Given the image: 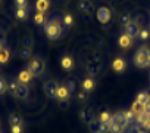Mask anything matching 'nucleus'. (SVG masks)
<instances>
[{
    "instance_id": "1",
    "label": "nucleus",
    "mask_w": 150,
    "mask_h": 133,
    "mask_svg": "<svg viewBox=\"0 0 150 133\" xmlns=\"http://www.w3.org/2000/svg\"><path fill=\"white\" fill-rule=\"evenodd\" d=\"M34 77H38L43 74L44 71V62L40 59V58H33L30 62H28V68H27Z\"/></svg>"
},
{
    "instance_id": "2",
    "label": "nucleus",
    "mask_w": 150,
    "mask_h": 133,
    "mask_svg": "<svg viewBox=\"0 0 150 133\" xmlns=\"http://www.w3.org/2000/svg\"><path fill=\"white\" fill-rule=\"evenodd\" d=\"M44 33H46V36H47V39H50V40H56V39H59L60 36H62V30L60 28H57L52 21H47L46 24H44Z\"/></svg>"
},
{
    "instance_id": "3",
    "label": "nucleus",
    "mask_w": 150,
    "mask_h": 133,
    "mask_svg": "<svg viewBox=\"0 0 150 133\" xmlns=\"http://www.w3.org/2000/svg\"><path fill=\"white\" fill-rule=\"evenodd\" d=\"M134 64L138 66V68H146V66H149V64H147V47H141L135 52Z\"/></svg>"
},
{
    "instance_id": "4",
    "label": "nucleus",
    "mask_w": 150,
    "mask_h": 133,
    "mask_svg": "<svg viewBox=\"0 0 150 133\" xmlns=\"http://www.w3.org/2000/svg\"><path fill=\"white\" fill-rule=\"evenodd\" d=\"M97 19H99V22L103 24V25L109 24L110 19H112V12H110V9H109L108 6L99 8V9H97Z\"/></svg>"
},
{
    "instance_id": "5",
    "label": "nucleus",
    "mask_w": 150,
    "mask_h": 133,
    "mask_svg": "<svg viewBox=\"0 0 150 133\" xmlns=\"http://www.w3.org/2000/svg\"><path fill=\"white\" fill-rule=\"evenodd\" d=\"M125 28V34H128L131 39H137L138 37V34H140V27H138V22H135V21H131L127 27H124Z\"/></svg>"
},
{
    "instance_id": "6",
    "label": "nucleus",
    "mask_w": 150,
    "mask_h": 133,
    "mask_svg": "<svg viewBox=\"0 0 150 133\" xmlns=\"http://www.w3.org/2000/svg\"><path fill=\"white\" fill-rule=\"evenodd\" d=\"M56 99H57V101H68V99H69V89H68L65 84H60V86H57Z\"/></svg>"
},
{
    "instance_id": "7",
    "label": "nucleus",
    "mask_w": 150,
    "mask_h": 133,
    "mask_svg": "<svg viewBox=\"0 0 150 133\" xmlns=\"http://www.w3.org/2000/svg\"><path fill=\"white\" fill-rule=\"evenodd\" d=\"M125 66H127V64H125L124 58H121V56L115 58L113 62H112V70H113L115 73H122V71L125 70Z\"/></svg>"
},
{
    "instance_id": "8",
    "label": "nucleus",
    "mask_w": 150,
    "mask_h": 133,
    "mask_svg": "<svg viewBox=\"0 0 150 133\" xmlns=\"http://www.w3.org/2000/svg\"><path fill=\"white\" fill-rule=\"evenodd\" d=\"M56 92H57V84L54 82H47L44 84V93L49 98H56Z\"/></svg>"
},
{
    "instance_id": "9",
    "label": "nucleus",
    "mask_w": 150,
    "mask_h": 133,
    "mask_svg": "<svg viewBox=\"0 0 150 133\" xmlns=\"http://www.w3.org/2000/svg\"><path fill=\"white\" fill-rule=\"evenodd\" d=\"M78 11L81 14H91L93 11V3L90 2V0H81V2L78 3Z\"/></svg>"
},
{
    "instance_id": "10",
    "label": "nucleus",
    "mask_w": 150,
    "mask_h": 133,
    "mask_svg": "<svg viewBox=\"0 0 150 133\" xmlns=\"http://www.w3.org/2000/svg\"><path fill=\"white\" fill-rule=\"evenodd\" d=\"M132 40L134 39H131L128 34H121L119 36V39H118V43H119V46L122 47V49H128V47H131V44H132Z\"/></svg>"
},
{
    "instance_id": "11",
    "label": "nucleus",
    "mask_w": 150,
    "mask_h": 133,
    "mask_svg": "<svg viewBox=\"0 0 150 133\" xmlns=\"http://www.w3.org/2000/svg\"><path fill=\"white\" fill-rule=\"evenodd\" d=\"M33 77H34V76H33L28 70H22V71L18 74V79H16V80H18L19 83H22V84H28V83L33 80Z\"/></svg>"
},
{
    "instance_id": "12",
    "label": "nucleus",
    "mask_w": 150,
    "mask_h": 133,
    "mask_svg": "<svg viewBox=\"0 0 150 133\" xmlns=\"http://www.w3.org/2000/svg\"><path fill=\"white\" fill-rule=\"evenodd\" d=\"M60 66H62L63 70H66V71L72 70L74 68V59L69 55H63L62 59H60Z\"/></svg>"
},
{
    "instance_id": "13",
    "label": "nucleus",
    "mask_w": 150,
    "mask_h": 133,
    "mask_svg": "<svg viewBox=\"0 0 150 133\" xmlns=\"http://www.w3.org/2000/svg\"><path fill=\"white\" fill-rule=\"evenodd\" d=\"M15 98H18V99H27L28 98V87H27V84H22V83L18 84Z\"/></svg>"
},
{
    "instance_id": "14",
    "label": "nucleus",
    "mask_w": 150,
    "mask_h": 133,
    "mask_svg": "<svg viewBox=\"0 0 150 133\" xmlns=\"http://www.w3.org/2000/svg\"><path fill=\"white\" fill-rule=\"evenodd\" d=\"M150 118V114L149 112H146V111H143V112H140V114H137V117H135V127H143V124L147 121Z\"/></svg>"
},
{
    "instance_id": "15",
    "label": "nucleus",
    "mask_w": 150,
    "mask_h": 133,
    "mask_svg": "<svg viewBox=\"0 0 150 133\" xmlns=\"http://www.w3.org/2000/svg\"><path fill=\"white\" fill-rule=\"evenodd\" d=\"M125 129H127V127H124L122 124H119V123H116V121H113V120H112V123L109 124V133H124Z\"/></svg>"
},
{
    "instance_id": "16",
    "label": "nucleus",
    "mask_w": 150,
    "mask_h": 133,
    "mask_svg": "<svg viewBox=\"0 0 150 133\" xmlns=\"http://www.w3.org/2000/svg\"><path fill=\"white\" fill-rule=\"evenodd\" d=\"M49 8H50V2H49V0H37V2H35L37 12H44L46 14V11Z\"/></svg>"
},
{
    "instance_id": "17",
    "label": "nucleus",
    "mask_w": 150,
    "mask_h": 133,
    "mask_svg": "<svg viewBox=\"0 0 150 133\" xmlns=\"http://www.w3.org/2000/svg\"><path fill=\"white\" fill-rule=\"evenodd\" d=\"M15 18L18 21H25L28 18V11L27 8H19V9H15Z\"/></svg>"
},
{
    "instance_id": "18",
    "label": "nucleus",
    "mask_w": 150,
    "mask_h": 133,
    "mask_svg": "<svg viewBox=\"0 0 150 133\" xmlns=\"http://www.w3.org/2000/svg\"><path fill=\"white\" fill-rule=\"evenodd\" d=\"M135 102H140V104H147V102H150V93H149V92H140V93L135 96Z\"/></svg>"
},
{
    "instance_id": "19",
    "label": "nucleus",
    "mask_w": 150,
    "mask_h": 133,
    "mask_svg": "<svg viewBox=\"0 0 150 133\" xmlns=\"http://www.w3.org/2000/svg\"><path fill=\"white\" fill-rule=\"evenodd\" d=\"M34 22H35L37 25H44V24L47 22L46 14H44V12H37V14L34 15Z\"/></svg>"
},
{
    "instance_id": "20",
    "label": "nucleus",
    "mask_w": 150,
    "mask_h": 133,
    "mask_svg": "<svg viewBox=\"0 0 150 133\" xmlns=\"http://www.w3.org/2000/svg\"><path fill=\"white\" fill-rule=\"evenodd\" d=\"M81 86H83V90H86V92H91V90H94L96 83H94L93 79H86V80L83 82Z\"/></svg>"
},
{
    "instance_id": "21",
    "label": "nucleus",
    "mask_w": 150,
    "mask_h": 133,
    "mask_svg": "<svg viewBox=\"0 0 150 133\" xmlns=\"http://www.w3.org/2000/svg\"><path fill=\"white\" fill-rule=\"evenodd\" d=\"M124 117H125V120H127L128 124H134V123H135L137 114H135L132 109H127V111H124Z\"/></svg>"
},
{
    "instance_id": "22",
    "label": "nucleus",
    "mask_w": 150,
    "mask_h": 133,
    "mask_svg": "<svg viewBox=\"0 0 150 133\" xmlns=\"http://www.w3.org/2000/svg\"><path fill=\"white\" fill-rule=\"evenodd\" d=\"M62 24H63L65 28L72 27V25H74V16H72L71 14H65V15L62 16Z\"/></svg>"
},
{
    "instance_id": "23",
    "label": "nucleus",
    "mask_w": 150,
    "mask_h": 133,
    "mask_svg": "<svg viewBox=\"0 0 150 133\" xmlns=\"http://www.w3.org/2000/svg\"><path fill=\"white\" fill-rule=\"evenodd\" d=\"M112 120H113V115H112V114H109L108 111H103V112L100 114V117H99V121L106 123V124H110V123H112Z\"/></svg>"
},
{
    "instance_id": "24",
    "label": "nucleus",
    "mask_w": 150,
    "mask_h": 133,
    "mask_svg": "<svg viewBox=\"0 0 150 133\" xmlns=\"http://www.w3.org/2000/svg\"><path fill=\"white\" fill-rule=\"evenodd\" d=\"M149 37H150V30L149 28H141L140 34H138V40L140 41H147Z\"/></svg>"
},
{
    "instance_id": "25",
    "label": "nucleus",
    "mask_w": 150,
    "mask_h": 133,
    "mask_svg": "<svg viewBox=\"0 0 150 133\" xmlns=\"http://www.w3.org/2000/svg\"><path fill=\"white\" fill-rule=\"evenodd\" d=\"M18 84H19V82H18V80H11V82H9L8 90H9V93H11L12 96H15V95H16V89H18Z\"/></svg>"
},
{
    "instance_id": "26",
    "label": "nucleus",
    "mask_w": 150,
    "mask_h": 133,
    "mask_svg": "<svg viewBox=\"0 0 150 133\" xmlns=\"http://www.w3.org/2000/svg\"><path fill=\"white\" fill-rule=\"evenodd\" d=\"M9 123H11V126H13V124H21L22 126V118L18 114H11L9 115Z\"/></svg>"
},
{
    "instance_id": "27",
    "label": "nucleus",
    "mask_w": 150,
    "mask_h": 133,
    "mask_svg": "<svg viewBox=\"0 0 150 133\" xmlns=\"http://www.w3.org/2000/svg\"><path fill=\"white\" fill-rule=\"evenodd\" d=\"M9 59V49H2L0 50V64H6V61Z\"/></svg>"
},
{
    "instance_id": "28",
    "label": "nucleus",
    "mask_w": 150,
    "mask_h": 133,
    "mask_svg": "<svg viewBox=\"0 0 150 133\" xmlns=\"http://www.w3.org/2000/svg\"><path fill=\"white\" fill-rule=\"evenodd\" d=\"M131 109H132L135 114H140V112H143V111H144V104L134 102V104H132V107H131Z\"/></svg>"
},
{
    "instance_id": "29",
    "label": "nucleus",
    "mask_w": 150,
    "mask_h": 133,
    "mask_svg": "<svg viewBox=\"0 0 150 133\" xmlns=\"http://www.w3.org/2000/svg\"><path fill=\"white\" fill-rule=\"evenodd\" d=\"M13 5H15L16 9H19V8H27L28 0H13Z\"/></svg>"
},
{
    "instance_id": "30",
    "label": "nucleus",
    "mask_w": 150,
    "mask_h": 133,
    "mask_svg": "<svg viewBox=\"0 0 150 133\" xmlns=\"http://www.w3.org/2000/svg\"><path fill=\"white\" fill-rule=\"evenodd\" d=\"M97 133H109V124L106 123H99V132Z\"/></svg>"
},
{
    "instance_id": "31",
    "label": "nucleus",
    "mask_w": 150,
    "mask_h": 133,
    "mask_svg": "<svg viewBox=\"0 0 150 133\" xmlns=\"http://www.w3.org/2000/svg\"><path fill=\"white\" fill-rule=\"evenodd\" d=\"M11 133H24V129L21 124H13L11 126Z\"/></svg>"
},
{
    "instance_id": "32",
    "label": "nucleus",
    "mask_w": 150,
    "mask_h": 133,
    "mask_svg": "<svg viewBox=\"0 0 150 133\" xmlns=\"http://www.w3.org/2000/svg\"><path fill=\"white\" fill-rule=\"evenodd\" d=\"M6 90H8V83L3 79H0V95H3Z\"/></svg>"
},
{
    "instance_id": "33",
    "label": "nucleus",
    "mask_w": 150,
    "mask_h": 133,
    "mask_svg": "<svg viewBox=\"0 0 150 133\" xmlns=\"http://www.w3.org/2000/svg\"><path fill=\"white\" fill-rule=\"evenodd\" d=\"M129 22H131V18H129V15H124V16L121 18V25H122V27H127Z\"/></svg>"
},
{
    "instance_id": "34",
    "label": "nucleus",
    "mask_w": 150,
    "mask_h": 133,
    "mask_svg": "<svg viewBox=\"0 0 150 133\" xmlns=\"http://www.w3.org/2000/svg\"><path fill=\"white\" fill-rule=\"evenodd\" d=\"M21 58H24V59H27V58H30V55H31V52H30V49H21Z\"/></svg>"
},
{
    "instance_id": "35",
    "label": "nucleus",
    "mask_w": 150,
    "mask_h": 133,
    "mask_svg": "<svg viewBox=\"0 0 150 133\" xmlns=\"http://www.w3.org/2000/svg\"><path fill=\"white\" fill-rule=\"evenodd\" d=\"M78 99H80L81 102H86V101H87V92H86V90L78 92Z\"/></svg>"
},
{
    "instance_id": "36",
    "label": "nucleus",
    "mask_w": 150,
    "mask_h": 133,
    "mask_svg": "<svg viewBox=\"0 0 150 133\" xmlns=\"http://www.w3.org/2000/svg\"><path fill=\"white\" fill-rule=\"evenodd\" d=\"M141 129H144V130H150V118H149V120L143 124V127H141Z\"/></svg>"
},
{
    "instance_id": "37",
    "label": "nucleus",
    "mask_w": 150,
    "mask_h": 133,
    "mask_svg": "<svg viewBox=\"0 0 150 133\" xmlns=\"http://www.w3.org/2000/svg\"><path fill=\"white\" fill-rule=\"evenodd\" d=\"M144 111L150 114V102H147V104H144Z\"/></svg>"
},
{
    "instance_id": "38",
    "label": "nucleus",
    "mask_w": 150,
    "mask_h": 133,
    "mask_svg": "<svg viewBox=\"0 0 150 133\" xmlns=\"http://www.w3.org/2000/svg\"><path fill=\"white\" fill-rule=\"evenodd\" d=\"M147 64H149V66H150V49L147 47Z\"/></svg>"
},
{
    "instance_id": "39",
    "label": "nucleus",
    "mask_w": 150,
    "mask_h": 133,
    "mask_svg": "<svg viewBox=\"0 0 150 133\" xmlns=\"http://www.w3.org/2000/svg\"><path fill=\"white\" fill-rule=\"evenodd\" d=\"M2 49H3V37L0 36V50H2Z\"/></svg>"
}]
</instances>
